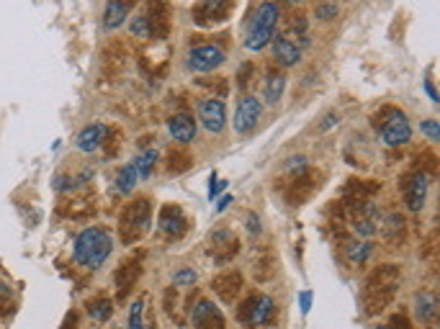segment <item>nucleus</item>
Segmentation results:
<instances>
[{"label":"nucleus","mask_w":440,"mask_h":329,"mask_svg":"<svg viewBox=\"0 0 440 329\" xmlns=\"http://www.w3.org/2000/svg\"><path fill=\"white\" fill-rule=\"evenodd\" d=\"M270 44H273V57H276V62L283 64V67H291V64H296L301 60V47L289 42L286 36H276Z\"/></svg>","instance_id":"obj_11"},{"label":"nucleus","mask_w":440,"mask_h":329,"mask_svg":"<svg viewBox=\"0 0 440 329\" xmlns=\"http://www.w3.org/2000/svg\"><path fill=\"white\" fill-rule=\"evenodd\" d=\"M198 118H201V124H204L206 131H211V134H222L227 127V108L224 103L219 101V98H209L201 103L198 108Z\"/></svg>","instance_id":"obj_6"},{"label":"nucleus","mask_w":440,"mask_h":329,"mask_svg":"<svg viewBox=\"0 0 440 329\" xmlns=\"http://www.w3.org/2000/svg\"><path fill=\"white\" fill-rule=\"evenodd\" d=\"M417 317L419 321H425V324H430L432 319H435V314H438V298L432 296V293H419L417 296Z\"/></svg>","instance_id":"obj_18"},{"label":"nucleus","mask_w":440,"mask_h":329,"mask_svg":"<svg viewBox=\"0 0 440 329\" xmlns=\"http://www.w3.org/2000/svg\"><path fill=\"white\" fill-rule=\"evenodd\" d=\"M337 13H340L337 5H333V3H322V5L314 8V18H317V21H333Z\"/></svg>","instance_id":"obj_26"},{"label":"nucleus","mask_w":440,"mask_h":329,"mask_svg":"<svg viewBox=\"0 0 440 329\" xmlns=\"http://www.w3.org/2000/svg\"><path fill=\"white\" fill-rule=\"evenodd\" d=\"M168 131H170V137L175 139V142L188 144V142L196 139V121L188 116V114H175V116L168 121Z\"/></svg>","instance_id":"obj_9"},{"label":"nucleus","mask_w":440,"mask_h":329,"mask_svg":"<svg viewBox=\"0 0 440 329\" xmlns=\"http://www.w3.org/2000/svg\"><path fill=\"white\" fill-rule=\"evenodd\" d=\"M129 11H131V3H108L106 13H103L106 29H116V26H121V23L127 21Z\"/></svg>","instance_id":"obj_17"},{"label":"nucleus","mask_w":440,"mask_h":329,"mask_svg":"<svg viewBox=\"0 0 440 329\" xmlns=\"http://www.w3.org/2000/svg\"><path fill=\"white\" fill-rule=\"evenodd\" d=\"M279 13L281 8L276 3H260L255 18L247 26V36H245V47L250 52H260L273 42V34H276V23H279Z\"/></svg>","instance_id":"obj_2"},{"label":"nucleus","mask_w":440,"mask_h":329,"mask_svg":"<svg viewBox=\"0 0 440 329\" xmlns=\"http://www.w3.org/2000/svg\"><path fill=\"white\" fill-rule=\"evenodd\" d=\"M229 203H232V196H224V198L219 201V206H216V211H224V209H227V206H229Z\"/></svg>","instance_id":"obj_34"},{"label":"nucleus","mask_w":440,"mask_h":329,"mask_svg":"<svg viewBox=\"0 0 440 329\" xmlns=\"http://www.w3.org/2000/svg\"><path fill=\"white\" fill-rule=\"evenodd\" d=\"M227 11H229V3H204V5H198V8H196L194 16L198 18L201 26H206V23L222 21V18L227 16Z\"/></svg>","instance_id":"obj_14"},{"label":"nucleus","mask_w":440,"mask_h":329,"mask_svg":"<svg viewBox=\"0 0 440 329\" xmlns=\"http://www.w3.org/2000/svg\"><path fill=\"white\" fill-rule=\"evenodd\" d=\"M419 127H422V131H425V134H428L432 142H440V124L435 121V118H428V121H422Z\"/></svg>","instance_id":"obj_28"},{"label":"nucleus","mask_w":440,"mask_h":329,"mask_svg":"<svg viewBox=\"0 0 440 329\" xmlns=\"http://www.w3.org/2000/svg\"><path fill=\"white\" fill-rule=\"evenodd\" d=\"M222 314L216 311L214 304L209 301H198L194 308V327L196 329H222Z\"/></svg>","instance_id":"obj_10"},{"label":"nucleus","mask_w":440,"mask_h":329,"mask_svg":"<svg viewBox=\"0 0 440 329\" xmlns=\"http://www.w3.org/2000/svg\"><path fill=\"white\" fill-rule=\"evenodd\" d=\"M224 49L214 47V44H204V47H196L188 52V67L194 73H214L216 67H222L224 62Z\"/></svg>","instance_id":"obj_3"},{"label":"nucleus","mask_w":440,"mask_h":329,"mask_svg":"<svg viewBox=\"0 0 440 329\" xmlns=\"http://www.w3.org/2000/svg\"><path fill=\"white\" fill-rule=\"evenodd\" d=\"M309 304H311V293L309 291H304V293H301V311H304V314L309 311Z\"/></svg>","instance_id":"obj_31"},{"label":"nucleus","mask_w":440,"mask_h":329,"mask_svg":"<svg viewBox=\"0 0 440 329\" xmlns=\"http://www.w3.org/2000/svg\"><path fill=\"white\" fill-rule=\"evenodd\" d=\"M172 283H175V286H194V283H196V270H194V267L178 270V273L172 276Z\"/></svg>","instance_id":"obj_27"},{"label":"nucleus","mask_w":440,"mask_h":329,"mask_svg":"<svg viewBox=\"0 0 440 329\" xmlns=\"http://www.w3.org/2000/svg\"><path fill=\"white\" fill-rule=\"evenodd\" d=\"M260 114H263V103H260L255 96H245L240 101L235 114V131L237 134H247L253 131L255 124L260 121Z\"/></svg>","instance_id":"obj_5"},{"label":"nucleus","mask_w":440,"mask_h":329,"mask_svg":"<svg viewBox=\"0 0 440 329\" xmlns=\"http://www.w3.org/2000/svg\"><path fill=\"white\" fill-rule=\"evenodd\" d=\"M240 286H242V278L237 276V273H224V276L216 278L214 283H211V288H214L216 293L224 298V301H232L235 293L240 291Z\"/></svg>","instance_id":"obj_16"},{"label":"nucleus","mask_w":440,"mask_h":329,"mask_svg":"<svg viewBox=\"0 0 440 329\" xmlns=\"http://www.w3.org/2000/svg\"><path fill=\"white\" fill-rule=\"evenodd\" d=\"M304 162H307L304 157L289 159V162H286V170H304Z\"/></svg>","instance_id":"obj_29"},{"label":"nucleus","mask_w":440,"mask_h":329,"mask_svg":"<svg viewBox=\"0 0 440 329\" xmlns=\"http://www.w3.org/2000/svg\"><path fill=\"white\" fill-rule=\"evenodd\" d=\"M283 88H286V77L281 73L268 75V83H266V103L268 106H276L283 96Z\"/></svg>","instance_id":"obj_19"},{"label":"nucleus","mask_w":440,"mask_h":329,"mask_svg":"<svg viewBox=\"0 0 440 329\" xmlns=\"http://www.w3.org/2000/svg\"><path fill=\"white\" fill-rule=\"evenodd\" d=\"M129 329H144V298H137L129 308Z\"/></svg>","instance_id":"obj_23"},{"label":"nucleus","mask_w":440,"mask_h":329,"mask_svg":"<svg viewBox=\"0 0 440 329\" xmlns=\"http://www.w3.org/2000/svg\"><path fill=\"white\" fill-rule=\"evenodd\" d=\"M376 329H389V327H376Z\"/></svg>","instance_id":"obj_35"},{"label":"nucleus","mask_w":440,"mask_h":329,"mask_svg":"<svg viewBox=\"0 0 440 329\" xmlns=\"http://www.w3.org/2000/svg\"><path fill=\"white\" fill-rule=\"evenodd\" d=\"M237 247H240V242H237L235 234L216 232L214 237H211V252H214L219 260H227V257H232L237 252Z\"/></svg>","instance_id":"obj_13"},{"label":"nucleus","mask_w":440,"mask_h":329,"mask_svg":"<svg viewBox=\"0 0 440 329\" xmlns=\"http://www.w3.org/2000/svg\"><path fill=\"white\" fill-rule=\"evenodd\" d=\"M88 314L96 319V321H106V319L114 314V306H111L108 298H98L93 304H88Z\"/></svg>","instance_id":"obj_22"},{"label":"nucleus","mask_w":440,"mask_h":329,"mask_svg":"<svg viewBox=\"0 0 440 329\" xmlns=\"http://www.w3.org/2000/svg\"><path fill=\"white\" fill-rule=\"evenodd\" d=\"M155 162H157V149H144L140 157L131 162V165H134V170H137V178H142V181H144V178H150Z\"/></svg>","instance_id":"obj_21"},{"label":"nucleus","mask_w":440,"mask_h":329,"mask_svg":"<svg viewBox=\"0 0 440 329\" xmlns=\"http://www.w3.org/2000/svg\"><path fill=\"white\" fill-rule=\"evenodd\" d=\"M183 226H185V219L178 206H165L160 213V229L168 234H181Z\"/></svg>","instance_id":"obj_15"},{"label":"nucleus","mask_w":440,"mask_h":329,"mask_svg":"<svg viewBox=\"0 0 440 329\" xmlns=\"http://www.w3.org/2000/svg\"><path fill=\"white\" fill-rule=\"evenodd\" d=\"M425 90H428V96L432 98V101H438V93H435V85H432L430 80H428V83H425Z\"/></svg>","instance_id":"obj_33"},{"label":"nucleus","mask_w":440,"mask_h":329,"mask_svg":"<svg viewBox=\"0 0 440 329\" xmlns=\"http://www.w3.org/2000/svg\"><path fill=\"white\" fill-rule=\"evenodd\" d=\"M137 170H134V165H124L121 170H118V175H116V191L121 193V196H129L131 191H134V185H137Z\"/></svg>","instance_id":"obj_20"},{"label":"nucleus","mask_w":440,"mask_h":329,"mask_svg":"<svg viewBox=\"0 0 440 329\" xmlns=\"http://www.w3.org/2000/svg\"><path fill=\"white\" fill-rule=\"evenodd\" d=\"M371 244L368 242H353V244H348V257H350V263H363L365 257L371 255Z\"/></svg>","instance_id":"obj_24"},{"label":"nucleus","mask_w":440,"mask_h":329,"mask_svg":"<svg viewBox=\"0 0 440 329\" xmlns=\"http://www.w3.org/2000/svg\"><path fill=\"white\" fill-rule=\"evenodd\" d=\"M335 121H337V116H335V114H330V116L324 118V124H322V131H327V129H333V127H335Z\"/></svg>","instance_id":"obj_32"},{"label":"nucleus","mask_w":440,"mask_h":329,"mask_svg":"<svg viewBox=\"0 0 440 329\" xmlns=\"http://www.w3.org/2000/svg\"><path fill=\"white\" fill-rule=\"evenodd\" d=\"M273 311H276V304H273V298L270 296H258L253 298L250 304H245L242 308V317H247V324L250 327H263V324H268L270 319H273Z\"/></svg>","instance_id":"obj_7"},{"label":"nucleus","mask_w":440,"mask_h":329,"mask_svg":"<svg viewBox=\"0 0 440 329\" xmlns=\"http://www.w3.org/2000/svg\"><path fill=\"white\" fill-rule=\"evenodd\" d=\"M247 229H250V234H260V222H258V216H250V219H247Z\"/></svg>","instance_id":"obj_30"},{"label":"nucleus","mask_w":440,"mask_h":329,"mask_svg":"<svg viewBox=\"0 0 440 329\" xmlns=\"http://www.w3.org/2000/svg\"><path fill=\"white\" fill-rule=\"evenodd\" d=\"M402 193H404V201L412 211H419L425 206V196H428V178L422 172H415L409 175L404 185H402Z\"/></svg>","instance_id":"obj_8"},{"label":"nucleus","mask_w":440,"mask_h":329,"mask_svg":"<svg viewBox=\"0 0 440 329\" xmlns=\"http://www.w3.org/2000/svg\"><path fill=\"white\" fill-rule=\"evenodd\" d=\"M129 29H131V34H134V36H140V39H150L152 36L150 18H147V16H137V18L129 23Z\"/></svg>","instance_id":"obj_25"},{"label":"nucleus","mask_w":440,"mask_h":329,"mask_svg":"<svg viewBox=\"0 0 440 329\" xmlns=\"http://www.w3.org/2000/svg\"><path fill=\"white\" fill-rule=\"evenodd\" d=\"M106 134H108V129L103 127V124H90V127H86L80 134H77L75 144L80 152H96V149L103 144Z\"/></svg>","instance_id":"obj_12"},{"label":"nucleus","mask_w":440,"mask_h":329,"mask_svg":"<svg viewBox=\"0 0 440 329\" xmlns=\"http://www.w3.org/2000/svg\"><path fill=\"white\" fill-rule=\"evenodd\" d=\"M381 139H384L387 147H402V144H407L409 139H412V127H409V121L404 118V114H399V111H391V114H389V118L381 124Z\"/></svg>","instance_id":"obj_4"},{"label":"nucleus","mask_w":440,"mask_h":329,"mask_svg":"<svg viewBox=\"0 0 440 329\" xmlns=\"http://www.w3.org/2000/svg\"><path fill=\"white\" fill-rule=\"evenodd\" d=\"M111 250H114V237H111V232L103 229V226H88V229H83V232L77 234L75 247H73V257H75L77 265L96 270V267H101L106 263Z\"/></svg>","instance_id":"obj_1"}]
</instances>
